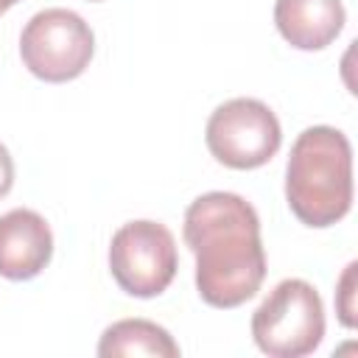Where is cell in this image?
Returning <instances> with one entry per match:
<instances>
[{"label": "cell", "mask_w": 358, "mask_h": 358, "mask_svg": "<svg viewBox=\"0 0 358 358\" xmlns=\"http://www.w3.org/2000/svg\"><path fill=\"white\" fill-rule=\"evenodd\" d=\"M53 257V232L36 210H8L0 215V277L31 280Z\"/></svg>", "instance_id": "cell-7"}, {"label": "cell", "mask_w": 358, "mask_h": 358, "mask_svg": "<svg viewBox=\"0 0 358 358\" xmlns=\"http://www.w3.org/2000/svg\"><path fill=\"white\" fill-rule=\"evenodd\" d=\"M185 243L196 257V291L213 308H238L266 280L255 207L229 190H210L185 210Z\"/></svg>", "instance_id": "cell-1"}, {"label": "cell", "mask_w": 358, "mask_h": 358, "mask_svg": "<svg viewBox=\"0 0 358 358\" xmlns=\"http://www.w3.org/2000/svg\"><path fill=\"white\" fill-rule=\"evenodd\" d=\"M101 358H123V355H157V358H179V344L173 336L148 319H120L101 333L98 341Z\"/></svg>", "instance_id": "cell-9"}, {"label": "cell", "mask_w": 358, "mask_h": 358, "mask_svg": "<svg viewBox=\"0 0 358 358\" xmlns=\"http://www.w3.org/2000/svg\"><path fill=\"white\" fill-rule=\"evenodd\" d=\"M92 3H98V0H92Z\"/></svg>", "instance_id": "cell-13"}, {"label": "cell", "mask_w": 358, "mask_h": 358, "mask_svg": "<svg viewBox=\"0 0 358 358\" xmlns=\"http://www.w3.org/2000/svg\"><path fill=\"white\" fill-rule=\"evenodd\" d=\"M17 3H20V0H0V14H6V11H8L11 6H17Z\"/></svg>", "instance_id": "cell-12"}, {"label": "cell", "mask_w": 358, "mask_h": 358, "mask_svg": "<svg viewBox=\"0 0 358 358\" xmlns=\"http://www.w3.org/2000/svg\"><path fill=\"white\" fill-rule=\"evenodd\" d=\"M95 53L92 28L70 8L36 11L20 36L22 64L42 81L64 84L78 78Z\"/></svg>", "instance_id": "cell-4"}, {"label": "cell", "mask_w": 358, "mask_h": 358, "mask_svg": "<svg viewBox=\"0 0 358 358\" xmlns=\"http://www.w3.org/2000/svg\"><path fill=\"white\" fill-rule=\"evenodd\" d=\"M11 185H14V159H11L8 148L0 143V199L8 196Z\"/></svg>", "instance_id": "cell-11"}, {"label": "cell", "mask_w": 358, "mask_h": 358, "mask_svg": "<svg viewBox=\"0 0 358 358\" xmlns=\"http://www.w3.org/2000/svg\"><path fill=\"white\" fill-rule=\"evenodd\" d=\"M176 241L159 221H129L109 243V271L120 291L137 299L159 296L176 277Z\"/></svg>", "instance_id": "cell-5"}, {"label": "cell", "mask_w": 358, "mask_h": 358, "mask_svg": "<svg viewBox=\"0 0 358 358\" xmlns=\"http://www.w3.org/2000/svg\"><path fill=\"white\" fill-rule=\"evenodd\" d=\"M355 268L358 263H347L341 280H338V291H336V310H338V319L344 327H355L358 319H355Z\"/></svg>", "instance_id": "cell-10"}, {"label": "cell", "mask_w": 358, "mask_h": 358, "mask_svg": "<svg viewBox=\"0 0 358 358\" xmlns=\"http://www.w3.org/2000/svg\"><path fill=\"white\" fill-rule=\"evenodd\" d=\"M285 201L313 229L338 224L352 207V145L333 126L305 129L285 165Z\"/></svg>", "instance_id": "cell-2"}, {"label": "cell", "mask_w": 358, "mask_h": 358, "mask_svg": "<svg viewBox=\"0 0 358 358\" xmlns=\"http://www.w3.org/2000/svg\"><path fill=\"white\" fill-rule=\"evenodd\" d=\"M204 140L221 165L252 171L280 151L282 129L268 103L257 98H232L210 115Z\"/></svg>", "instance_id": "cell-6"}, {"label": "cell", "mask_w": 358, "mask_h": 358, "mask_svg": "<svg viewBox=\"0 0 358 358\" xmlns=\"http://www.w3.org/2000/svg\"><path fill=\"white\" fill-rule=\"evenodd\" d=\"M252 338L271 358L310 355L324 338V305L319 291L299 277L282 280L252 313Z\"/></svg>", "instance_id": "cell-3"}, {"label": "cell", "mask_w": 358, "mask_h": 358, "mask_svg": "<svg viewBox=\"0 0 358 358\" xmlns=\"http://www.w3.org/2000/svg\"><path fill=\"white\" fill-rule=\"evenodd\" d=\"M347 11L341 0H277L274 25L280 36L299 50L327 48L344 28Z\"/></svg>", "instance_id": "cell-8"}]
</instances>
